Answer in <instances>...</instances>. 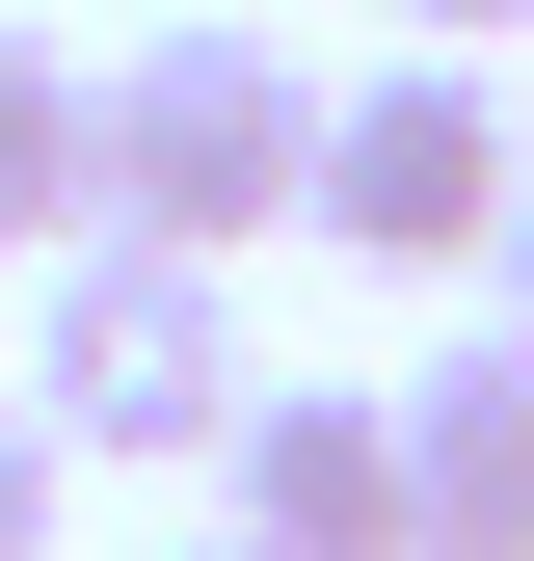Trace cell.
<instances>
[{"instance_id":"cell-1","label":"cell","mask_w":534,"mask_h":561,"mask_svg":"<svg viewBox=\"0 0 534 561\" xmlns=\"http://www.w3.org/2000/svg\"><path fill=\"white\" fill-rule=\"evenodd\" d=\"M107 241H187V267L321 241V54H267V27H134V54H107Z\"/></svg>"},{"instance_id":"cell-2","label":"cell","mask_w":534,"mask_h":561,"mask_svg":"<svg viewBox=\"0 0 534 561\" xmlns=\"http://www.w3.org/2000/svg\"><path fill=\"white\" fill-rule=\"evenodd\" d=\"M27 401H54V455H214L241 401H267L241 267H187V241H54V267H27Z\"/></svg>"},{"instance_id":"cell-3","label":"cell","mask_w":534,"mask_h":561,"mask_svg":"<svg viewBox=\"0 0 534 561\" xmlns=\"http://www.w3.org/2000/svg\"><path fill=\"white\" fill-rule=\"evenodd\" d=\"M508 187H534V134H508L481 54H374V81H321V241H348V267H481Z\"/></svg>"},{"instance_id":"cell-4","label":"cell","mask_w":534,"mask_h":561,"mask_svg":"<svg viewBox=\"0 0 534 561\" xmlns=\"http://www.w3.org/2000/svg\"><path fill=\"white\" fill-rule=\"evenodd\" d=\"M214 535H267V561H428L400 535V375H267L214 428Z\"/></svg>"},{"instance_id":"cell-5","label":"cell","mask_w":534,"mask_h":561,"mask_svg":"<svg viewBox=\"0 0 534 561\" xmlns=\"http://www.w3.org/2000/svg\"><path fill=\"white\" fill-rule=\"evenodd\" d=\"M400 535L428 561H534V347L508 321L400 375Z\"/></svg>"},{"instance_id":"cell-6","label":"cell","mask_w":534,"mask_h":561,"mask_svg":"<svg viewBox=\"0 0 534 561\" xmlns=\"http://www.w3.org/2000/svg\"><path fill=\"white\" fill-rule=\"evenodd\" d=\"M0 241H107V81H81V54H54L27 27V0H0Z\"/></svg>"},{"instance_id":"cell-7","label":"cell","mask_w":534,"mask_h":561,"mask_svg":"<svg viewBox=\"0 0 534 561\" xmlns=\"http://www.w3.org/2000/svg\"><path fill=\"white\" fill-rule=\"evenodd\" d=\"M54 481H81V455H54V401L0 375V561H54Z\"/></svg>"},{"instance_id":"cell-8","label":"cell","mask_w":534,"mask_h":561,"mask_svg":"<svg viewBox=\"0 0 534 561\" xmlns=\"http://www.w3.org/2000/svg\"><path fill=\"white\" fill-rule=\"evenodd\" d=\"M534 27V0H400V54H508Z\"/></svg>"},{"instance_id":"cell-9","label":"cell","mask_w":534,"mask_h":561,"mask_svg":"<svg viewBox=\"0 0 534 561\" xmlns=\"http://www.w3.org/2000/svg\"><path fill=\"white\" fill-rule=\"evenodd\" d=\"M481 295H508V347H534V187H508V241H481Z\"/></svg>"},{"instance_id":"cell-10","label":"cell","mask_w":534,"mask_h":561,"mask_svg":"<svg viewBox=\"0 0 534 561\" xmlns=\"http://www.w3.org/2000/svg\"><path fill=\"white\" fill-rule=\"evenodd\" d=\"M161 561H267V535H161Z\"/></svg>"},{"instance_id":"cell-11","label":"cell","mask_w":534,"mask_h":561,"mask_svg":"<svg viewBox=\"0 0 534 561\" xmlns=\"http://www.w3.org/2000/svg\"><path fill=\"white\" fill-rule=\"evenodd\" d=\"M0 267H27V241H0Z\"/></svg>"}]
</instances>
